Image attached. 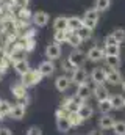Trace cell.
I'll list each match as a JSON object with an SVG mask.
<instances>
[{
  "label": "cell",
  "mask_w": 125,
  "mask_h": 135,
  "mask_svg": "<svg viewBox=\"0 0 125 135\" xmlns=\"http://www.w3.org/2000/svg\"><path fill=\"white\" fill-rule=\"evenodd\" d=\"M66 42H69L70 46H74V47H78L83 41L80 39V36L77 35V32H69V35H67V41Z\"/></svg>",
  "instance_id": "26"
},
{
  "label": "cell",
  "mask_w": 125,
  "mask_h": 135,
  "mask_svg": "<svg viewBox=\"0 0 125 135\" xmlns=\"http://www.w3.org/2000/svg\"><path fill=\"white\" fill-rule=\"evenodd\" d=\"M114 135H125V121H116L113 126Z\"/></svg>",
  "instance_id": "32"
},
{
  "label": "cell",
  "mask_w": 125,
  "mask_h": 135,
  "mask_svg": "<svg viewBox=\"0 0 125 135\" xmlns=\"http://www.w3.org/2000/svg\"><path fill=\"white\" fill-rule=\"evenodd\" d=\"M9 116L13 118V119H22L24 116H25V107L24 105H20V104H16V105H13V108H11V112H9Z\"/></svg>",
  "instance_id": "20"
},
{
  "label": "cell",
  "mask_w": 125,
  "mask_h": 135,
  "mask_svg": "<svg viewBox=\"0 0 125 135\" xmlns=\"http://www.w3.org/2000/svg\"><path fill=\"white\" fill-rule=\"evenodd\" d=\"M77 35L80 36V39H81V41H86V39H89V38L92 36V30H91V28H88L86 25H83V27H80V28L77 30Z\"/></svg>",
  "instance_id": "27"
},
{
  "label": "cell",
  "mask_w": 125,
  "mask_h": 135,
  "mask_svg": "<svg viewBox=\"0 0 125 135\" xmlns=\"http://www.w3.org/2000/svg\"><path fill=\"white\" fill-rule=\"evenodd\" d=\"M41 79H42V75H41L38 71H31L30 69L27 74L22 75V83H24L27 88H30V86H34L36 83H39Z\"/></svg>",
  "instance_id": "4"
},
{
  "label": "cell",
  "mask_w": 125,
  "mask_h": 135,
  "mask_svg": "<svg viewBox=\"0 0 125 135\" xmlns=\"http://www.w3.org/2000/svg\"><path fill=\"white\" fill-rule=\"evenodd\" d=\"M80 27H83V17H78V16L67 17V30L69 32H77Z\"/></svg>",
  "instance_id": "16"
},
{
  "label": "cell",
  "mask_w": 125,
  "mask_h": 135,
  "mask_svg": "<svg viewBox=\"0 0 125 135\" xmlns=\"http://www.w3.org/2000/svg\"><path fill=\"white\" fill-rule=\"evenodd\" d=\"M110 101H111V105H113V110H122L125 107V98L122 94L110 96Z\"/></svg>",
  "instance_id": "22"
},
{
  "label": "cell",
  "mask_w": 125,
  "mask_h": 135,
  "mask_svg": "<svg viewBox=\"0 0 125 135\" xmlns=\"http://www.w3.org/2000/svg\"><path fill=\"white\" fill-rule=\"evenodd\" d=\"M11 108H13V105H11V104H9L8 101H0V113H2L3 116L9 115Z\"/></svg>",
  "instance_id": "33"
},
{
  "label": "cell",
  "mask_w": 125,
  "mask_h": 135,
  "mask_svg": "<svg viewBox=\"0 0 125 135\" xmlns=\"http://www.w3.org/2000/svg\"><path fill=\"white\" fill-rule=\"evenodd\" d=\"M113 110V105H111V101L110 99H105V101H98V112L102 115H106Z\"/></svg>",
  "instance_id": "25"
},
{
  "label": "cell",
  "mask_w": 125,
  "mask_h": 135,
  "mask_svg": "<svg viewBox=\"0 0 125 135\" xmlns=\"http://www.w3.org/2000/svg\"><path fill=\"white\" fill-rule=\"evenodd\" d=\"M86 57H88L89 61H92V63H98V61L105 60V50L100 49V47H97V46H94V47H91V49L88 50Z\"/></svg>",
  "instance_id": "7"
},
{
  "label": "cell",
  "mask_w": 125,
  "mask_h": 135,
  "mask_svg": "<svg viewBox=\"0 0 125 135\" xmlns=\"http://www.w3.org/2000/svg\"><path fill=\"white\" fill-rule=\"evenodd\" d=\"M95 6V9L98 11V13H102V11H106L108 8H110V5H111V0H95V3H94Z\"/></svg>",
  "instance_id": "29"
},
{
  "label": "cell",
  "mask_w": 125,
  "mask_h": 135,
  "mask_svg": "<svg viewBox=\"0 0 125 135\" xmlns=\"http://www.w3.org/2000/svg\"><path fill=\"white\" fill-rule=\"evenodd\" d=\"M91 93H92V90H91V86H89V85H88V82H86V83L78 85L75 96H77V99H80V101H86V99H89Z\"/></svg>",
  "instance_id": "12"
},
{
  "label": "cell",
  "mask_w": 125,
  "mask_h": 135,
  "mask_svg": "<svg viewBox=\"0 0 125 135\" xmlns=\"http://www.w3.org/2000/svg\"><path fill=\"white\" fill-rule=\"evenodd\" d=\"M31 21H33V24L36 27H45L49 24V21H50V16L45 11H36L31 16Z\"/></svg>",
  "instance_id": "8"
},
{
  "label": "cell",
  "mask_w": 125,
  "mask_h": 135,
  "mask_svg": "<svg viewBox=\"0 0 125 135\" xmlns=\"http://www.w3.org/2000/svg\"><path fill=\"white\" fill-rule=\"evenodd\" d=\"M77 112H78V115L83 118V121L92 118V115H94V108L91 105H88V104H80V107H78Z\"/></svg>",
  "instance_id": "17"
},
{
  "label": "cell",
  "mask_w": 125,
  "mask_h": 135,
  "mask_svg": "<svg viewBox=\"0 0 125 135\" xmlns=\"http://www.w3.org/2000/svg\"><path fill=\"white\" fill-rule=\"evenodd\" d=\"M97 24H98V11H97L95 8L88 9V11L85 13V16H83V25H86L88 28L94 30V28L97 27Z\"/></svg>",
  "instance_id": "1"
},
{
  "label": "cell",
  "mask_w": 125,
  "mask_h": 135,
  "mask_svg": "<svg viewBox=\"0 0 125 135\" xmlns=\"http://www.w3.org/2000/svg\"><path fill=\"white\" fill-rule=\"evenodd\" d=\"M121 86H122V90H124V93H125V80L122 82V83H121Z\"/></svg>",
  "instance_id": "41"
},
{
  "label": "cell",
  "mask_w": 125,
  "mask_h": 135,
  "mask_svg": "<svg viewBox=\"0 0 125 135\" xmlns=\"http://www.w3.org/2000/svg\"><path fill=\"white\" fill-rule=\"evenodd\" d=\"M91 80L95 85H100L103 82H106V69L103 68H94L91 72Z\"/></svg>",
  "instance_id": "11"
},
{
  "label": "cell",
  "mask_w": 125,
  "mask_h": 135,
  "mask_svg": "<svg viewBox=\"0 0 125 135\" xmlns=\"http://www.w3.org/2000/svg\"><path fill=\"white\" fill-rule=\"evenodd\" d=\"M25 42H27V44H25V50H33V49H34V41H25Z\"/></svg>",
  "instance_id": "38"
},
{
  "label": "cell",
  "mask_w": 125,
  "mask_h": 135,
  "mask_svg": "<svg viewBox=\"0 0 125 135\" xmlns=\"http://www.w3.org/2000/svg\"><path fill=\"white\" fill-rule=\"evenodd\" d=\"M106 82L110 83V85H113V86H116V85H121L122 82H124V77H122V74L119 72V69H106Z\"/></svg>",
  "instance_id": "5"
},
{
  "label": "cell",
  "mask_w": 125,
  "mask_h": 135,
  "mask_svg": "<svg viewBox=\"0 0 125 135\" xmlns=\"http://www.w3.org/2000/svg\"><path fill=\"white\" fill-rule=\"evenodd\" d=\"M53 28H55V32H58V30H67V17L58 16L53 21Z\"/></svg>",
  "instance_id": "23"
},
{
  "label": "cell",
  "mask_w": 125,
  "mask_h": 135,
  "mask_svg": "<svg viewBox=\"0 0 125 135\" xmlns=\"http://www.w3.org/2000/svg\"><path fill=\"white\" fill-rule=\"evenodd\" d=\"M27 135H42V131L38 126H31L30 129L27 131Z\"/></svg>",
  "instance_id": "35"
},
{
  "label": "cell",
  "mask_w": 125,
  "mask_h": 135,
  "mask_svg": "<svg viewBox=\"0 0 125 135\" xmlns=\"http://www.w3.org/2000/svg\"><path fill=\"white\" fill-rule=\"evenodd\" d=\"M67 61H69L74 68H83L85 63L88 61V57H86V54H83L81 50H74V52L69 55V60H67Z\"/></svg>",
  "instance_id": "2"
},
{
  "label": "cell",
  "mask_w": 125,
  "mask_h": 135,
  "mask_svg": "<svg viewBox=\"0 0 125 135\" xmlns=\"http://www.w3.org/2000/svg\"><path fill=\"white\" fill-rule=\"evenodd\" d=\"M105 63H106V66L111 68V69H117L122 65V60H121L119 55H105Z\"/></svg>",
  "instance_id": "21"
},
{
  "label": "cell",
  "mask_w": 125,
  "mask_h": 135,
  "mask_svg": "<svg viewBox=\"0 0 125 135\" xmlns=\"http://www.w3.org/2000/svg\"><path fill=\"white\" fill-rule=\"evenodd\" d=\"M94 96H95V99L97 101H105V99H110V91H108V88L103 85V83H100V85H95V88L92 90Z\"/></svg>",
  "instance_id": "15"
},
{
  "label": "cell",
  "mask_w": 125,
  "mask_h": 135,
  "mask_svg": "<svg viewBox=\"0 0 125 135\" xmlns=\"http://www.w3.org/2000/svg\"><path fill=\"white\" fill-rule=\"evenodd\" d=\"M89 135H102V132H100V131H92Z\"/></svg>",
  "instance_id": "40"
},
{
  "label": "cell",
  "mask_w": 125,
  "mask_h": 135,
  "mask_svg": "<svg viewBox=\"0 0 125 135\" xmlns=\"http://www.w3.org/2000/svg\"><path fill=\"white\" fill-rule=\"evenodd\" d=\"M70 80H72L74 83H77V85L86 83V80H88V72H86V69H85V68H75V71L72 72Z\"/></svg>",
  "instance_id": "9"
},
{
  "label": "cell",
  "mask_w": 125,
  "mask_h": 135,
  "mask_svg": "<svg viewBox=\"0 0 125 135\" xmlns=\"http://www.w3.org/2000/svg\"><path fill=\"white\" fill-rule=\"evenodd\" d=\"M11 91H13V94H14L17 99H25V96H27V86H25L22 82L13 85V86H11Z\"/></svg>",
  "instance_id": "19"
},
{
  "label": "cell",
  "mask_w": 125,
  "mask_h": 135,
  "mask_svg": "<svg viewBox=\"0 0 125 135\" xmlns=\"http://www.w3.org/2000/svg\"><path fill=\"white\" fill-rule=\"evenodd\" d=\"M103 42H105V46H106V44H119V42L114 39V36H113V35H108V36H105Z\"/></svg>",
  "instance_id": "36"
},
{
  "label": "cell",
  "mask_w": 125,
  "mask_h": 135,
  "mask_svg": "<svg viewBox=\"0 0 125 135\" xmlns=\"http://www.w3.org/2000/svg\"><path fill=\"white\" fill-rule=\"evenodd\" d=\"M17 6H20V8H27L28 6V3H30V0H13Z\"/></svg>",
  "instance_id": "37"
},
{
  "label": "cell",
  "mask_w": 125,
  "mask_h": 135,
  "mask_svg": "<svg viewBox=\"0 0 125 135\" xmlns=\"http://www.w3.org/2000/svg\"><path fill=\"white\" fill-rule=\"evenodd\" d=\"M33 14H30V11H28V8H20V13H19V17L22 19V21H27V19H30Z\"/></svg>",
  "instance_id": "34"
},
{
  "label": "cell",
  "mask_w": 125,
  "mask_h": 135,
  "mask_svg": "<svg viewBox=\"0 0 125 135\" xmlns=\"http://www.w3.org/2000/svg\"><path fill=\"white\" fill-rule=\"evenodd\" d=\"M70 83H72L70 77H67V75H60V77L55 80V88H56L60 93H64V91H67V90H69Z\"/></svg>",
  "instance_id": "13"
},
{
  "label": "cell",
  "mask_w": 125,
  "mask_h": 135,
  "mask_svg": "<svg viewBox=\"0 0 125 135\" xmlns=\"http://www.w3.org/2000/svg\"><path fill=\"white\" fill-rule=\"evenodd\" d=\"M14 69H16V72H17L19 75H24V74H27V72L30 71V65H28V61H27L25 58L16 60V61H14Z\"/></svg>",
  "instance_id": "18"
},
{
  "label": "cell",
  "mask_w": 125,
  "mask_h": 135,
  "mask_svg": "<svg viewBox=\"0 0 125 135\" xmlns=\"http://www.w3.org/2000/svg\"><path fill=\"white\" fill-rule=\"evenodd\" d=\"M105 55H119L121 54V44H106L103 47Z\"/></svg>",
  "instance_id": "24"
},
{
  "label": "cell",
  "mask_w": 125,
  "mask_h": 135,
  "mask_svg": "<svg viewBox=\"0 0 125 135\" xmlns=\"http://www.w3.org/2000/svg\"><path fill=\"white\" fill-rule=\"evenodd\" d=\"M0 135H13V132L8 127H0Z\"/></svg>",
  "instance_id": "39"
},
{
  "label": "cell",
  "mask_w": 125,
  "mask_h": 135,
  "mask_svg": "<svg viewBox=\"0 0 125 135\" xmlns=\"http://www.w3.org/2000/svg\"><path fill=\"white\" fill-rule=\"evenodd\" d=\"M113 36H114V39L119 42V44H122V42H125V30L124 28H121V27H117V28H114L113 30Z\"/></svg>",
  "instance_id": "30"
},
{
  "label": "cell",
  "mask_w": 125,
  "mask_h": 135,
  "mask_svg": "<svg viewBox=\"0 0 125 135\" xmlns=\"http://www.w3.org/2000/svg\"><path fill=\"white\" fill-rule=\"evenodd\" d=\"M56 127H58V131L62 132V134L69 132V131H70V127H72V124H70V121H69L67 113L64 115V113H61V110H58V112H56Z\"/></svg>",
  "instance_id": "3"
},
{
  "label": "cell",
  "mask_w": 125,
  "mask_h": 135,
  "mask_svg": "<svg viewBox=\"0 0 125 135\" xmlns=\"http://www.w3.org/2000/svg\"><path fill=\"white\" fill-rule=\"evenodd\" d=\"M38 72L42 75V77H50L53 72H55V65H53V61L52 60H45V61H42L39 68H38Z\"/></svg>",
  "instance_id": "10"
},
{
  "label": "cell",
  "mask_w": 125,
  "mask_h": 135,
  "mask_svg": "<svg viewBox=\"0 0 125 135\" xmlns=\"http://www.w3.org/2000/svg\"><path fill=\"white\" fill-rule=\"evenodd\" d=\"M114 123H116V119H114L110 113H106V115H102V116H100V119H98V127H100L102 131H108V129H113Z\"/></svg>",
  "instance_id": "14"
},
{
  "label": "cell",
  "mask_w": 125,
  "mask_h": 135,
  "mask_svg": "<svg viewBox=\"0 0 125 135\" xmlns=\"http://www.w3.org/2000/svg\"><path fill=\"white\" fill-rule=\"evenodd\" d=\"M67 116H69V121H70L72 126H80L83 123V118L78 115V112H69Z\"/></svg>",
  "instance_id": "28"
},
{
  "label": "cell",
  "mask_w": 125,
  "mask_h": 135,
  "mask_svg": "<svg viewBox=\"0 0 125 135\" xmlns=\"http://www.w3.org/2000/svg\"><path fill=\"white\" fill-rule=\"evenodd\" d=\"M45 57L49 58V60H58L60 57H61V44H58V42H52V44H49L47 47H45Z\"/></svg>",
  "instance_id": "6"
},
{
  "label": "cell",
  "mask_w": 125,
  "mask_h": 135,
  "mask_svg": "<svg viewBox=\"0 0 125 135\" xmlns=\"http://www.w3.org/2000/svg\"><path fill=\"white\" fill-rule=\"evenodd\" d=\"M67 35H69V30H58V32H55V42H58V44H61V42H66L67 41Z\"/></svg>",
  "instance_id": "31"
},
{
  "label": "cell",
  "mask_w": 125,
  "mask_h": 135,
  "mask_svg": "<svg viewBox=\"0 0 125 135\" xmlns=\"http://www.w3.org/2000/svg\"><path fill=\"white\" fill-rule=\"evenodd\" d=\"M2 119H3V115H2V113H0V121H2Z\"/></svg>",
  "instance_id": "42"
}]
</instances>
